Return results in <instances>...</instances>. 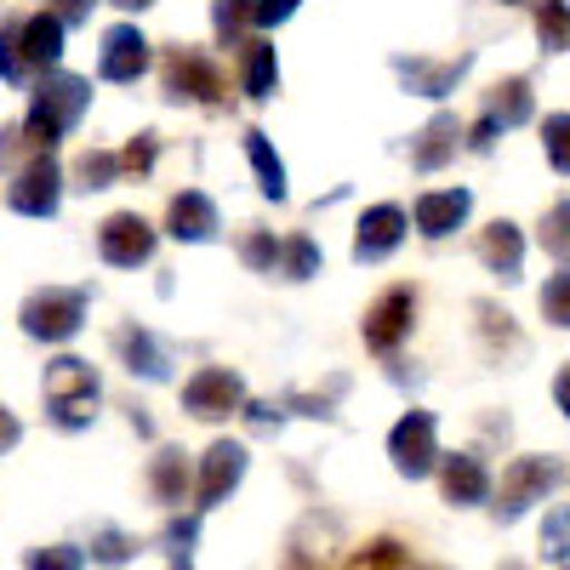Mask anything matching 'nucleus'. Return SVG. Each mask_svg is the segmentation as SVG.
Returning <instances> with one entry per match:
<instances>
[{"label":"nucleus","instance_id":"nucleus-1","mask_svg":"<svg viewBox=\"0 0 570 570\" xmlns=\"http://www.w3.org/2000/svg\"><path fill=\"white\" fill-rule=\"evenodd\" d=\"M86 109H91V80L86 75H63V69H46L40 86L29 91V115H23L29 149H58V142L80 126Z\"/></svg>","mask_w":570,"mask_h":570},{"label":"nucleus","instance_id":"nucleus-2","mask_svg":"<svg viewBox=\"0 0 570 570\" xmlns=\"http://www.w3.org/2000/svg\"><path fill=\"white\" fill-rule=\"evenodd\" d=\"M46 416H52V428H63V434H80V428L98 422V400H104V383H98V371H91L86 360L63 354L46 365Z\"/></svg>","mask_w":570,"mask_h":570},{"label":"nucleus","instance_id":"nucleus-3","mask_svg":"<svg viewBox=\"0 0 570 570\" xmlns=\"http://www.w3.org/2000/svg\"><path fill=\"white\" fill-rule=\"evenodd\" d=\"M86 308H91V285H40V292L23 297L18 320H23V337L58 348V343L80 337Z\"/></svg>","mask_w":570,"mask_h":570},{"label":"nucleus","instance_id":"nucleus-4","mask_svg":"<svg viewBox=\"0 0 570 570\" xmlns=\"http://www.w3.org/2000/svg\"><path fill=\"white\" fill-rule=\"evenodd\" d=\"M160 91L166 104H200V109H228V80L200 46H166L160 58Z\"/></svg>","mask_w":570,"mask_h":570},{"label":"nucleus","instance_id":"nucleus-5","mask_svg":"<svg viewBox=\"0 0 570 570\" xmlns=\"http://www.w3.org/2000/svg\"><path fill=\"white\" fill-rule=\"evenodd\" d=\"M553 485H559V462H553V456H513V462L502 468V491H497V502H491L497 525L525 519Z\"/></svg>","mask_w":570,"mask_h":570},{"label":"nucleus","instance_id":"nucleus-6","mask_svg":"<svg viewBox=\"0 0 570 570\" xmlns=\"http://www.w3.org/2000/svg\"><path fill=\"white\" fill-rule=\"evenodd\" d=\"M389 462H394L400 480H428V473H440V422H434V411H405L389 428Z\"/></svg>","mask_w":570,"mask_h":570},{"label":"nucleus","instance_id":"nucleus-7","mask_svg":"<svg viewBox=\"0 0 570 570\" xmlns=\"http://www.w3.org/2000/svg\"><path fill=\"white\" fill-rule=\"evenodd\" d=\"M7 206L18 217H58V206H63V166L52 160V149H35L18 166V177L7 188Z\"/></svg>","mask_w":570,"mask_h":570},{"label":"nucleus","instance_id":"nucleus-8","mask_svg":"<svg viewBox=\"0 0 570 570\" xmlns=\"http://www.w3.org/2000/svg\"><path fill=\"white\" fill-rule=\"evenodd\" d=\"M183 411L200 416V422H228V416H240V411H246V383H240V371H228V365H200V371L183 383Z\"/></svg>","mask_w":570,"mask_h":570},{"label":"nucleus","instance_id":"nucleus-9","mask_svg":"<svg viewBox=\"0 0 570 570\" xmlns=\"http://www.w3.org/2000/svg\"><path fill=\"white\" fill-rule=\"evenodd\" d=\"M411 320H416V292L411 285H389L360 320V337L371 354H394L405 337H411Z\"/></svg>","mask_w":570,"mask_h":570},{"label":"nucleus","instance_id":"nucleus-10","mask_svg":"<svg viewBox=\"0 0 570 570\" xmlns=\"http://www.w3.org/2000/svg\"><path fill=\"white\" fill-rule=\"evenodd\" d=\"M389 69L400 75V86L411 91V98H451L456 80L473 69V52H456V58H422V52H394Z\"/></svg>","mask_w":570,"mask_h":570},{"label":"nucleus","instance_id":"nucleus-11","mask_svg":"<svg viewBox=\"0 0 570 570\" xmlns=\"http://www.w3.org/2000/svg\"><path fill=\"white\" fill-rule=\"evenodd\" d=\"M246 445L240 440H212L206 445V456H200V480H195V508L206 513V508H217V502H228L234 497V485L246 480Z\"/></svg>","mask_w":570,"mask_h":570},{"label":"nucleus","instance_id":"nucleus-12","mask_svg":"<svg viewBox=\"0 0 570 570\" xmlns=\"http://www.w3.org/2000/svg\"><path fill=\"white\" fill-rule=\"evenodd\" d=\"M98 257H104L109 268H142V263L155 257V228L142 223L137 212L104 217V228H98Z\"/></svg>","mask_w":570,"mask_h":570},{"label":"nucleus","instance_id":"nucleus-13","mask_svg":"<svg viewBox=\"0 0 570 570\" xmlns=\"http://www.w3.org/2000/svg\"><path fill=\"white\" fill-rule=\"evenodd\" d=\"M142 69H149V35H142L137 23H115V29H104L98 75L115 80V86H131V80H142Z\"/></svg>","mask_w":570,"mask_h":570},{"label":"nucleus","instance_id":"nucleus-14","mask_svg":"<svg viewBox=\"0 0 570 570\" xmlns=\"http://www.w3.org/2000/svg\"><path fill=\"white\" fill-rule=\"evenodd\" d=\"M405 228H411L405 206H394V200L371 206V212L354 223V263H383V257H394L400 240H405Z\"/></svg>","mask_w":570,"mask_h":570},{"label":"nucleus","instance_id":"nucleus-15","mask_svg":"<svg viewBox=\"0 0 570 570\" xmlns=\"http://www.w3.org/2000/svg\"><path fill=\"white\" fill-rule=\"evenodd\" d=\"M217 228H223V217H217V200L212 195H200V188L171 195V206H166V234H171V240L206 246V240H217Z\"/></svg>","mask_w":570,"mask_h":570},{"label":"nucleus","instance_id":"nucleus-16","mask_svg":"<svg viewBox=\"0 0 570 570\" xmlns=\"http://www.w3.org/2000/svg\"><path fill=\"white\" fill-rule=\"evenodd\" d=\"M468 212H473L468 188H434V195H416L411 223H416L422 240H445V234H456V228L468 223Z\"/></svg>","mask_w":570,"mask_h":570},{"label":"nucleus","instance_id":"nucleus-17","mask_svg":"<svg viewBox=\"0 0 570 570\" xmlns=\"http://www.w3.org/2000/svg\"><path fill=\"white\" fill-rule=\"evenodd\" d=\"M440 491L451 508H480V502H491V468L473 451L440 456Z\"/></svg>","mask_w":570,"mask_h":570},{"label":"nucleus","instance_id":"nucleus-18","mask_svg":"<svg viewBox=\"0 0 570 570\" xmlns=\"http://www.w3.org/2000/svg\"><path fill=\"white\" fill-rule=\"evenodd\" d=\"M456 149H462V120L440 109L434 120L411 137V166H416V171H445V166L456 160Z\"/></svg>","mask_w":570,"mask_h":570},{"label":"nucleus","instance_id":"nucleus-19","mask_svg":"<svg viewBox=\"0 0 570 570\" xmlns=\"http://www.w3.org/2000/svg\"><path fill=\"white\" fill-rule=\"evenodd\" d=\"M480 263L497 274V279H519L525 274V234H519L508 217H497L491 228H480Z\"/></svg>","mask_w":570,"mask_h":570},{"label":"nucleus","instance_id":"nucleus-20","mask_svg":"<svg viewBox=\"0 0 570 570\" xmlns=\"http://www.w3.org/2000/svg\"><path fill=\"white\" fill-rule=\"evenodd\" d=\"M63 35H69V23H63L52 7L23 18V58H29L35 75H46V69H58V63H63Z\"/></svg>","mask_w":570,"mask_h":570},{"label":"nucleus","instance_id":"nucleus-21","mask_svg":"<svg viewBox=\"0 0 570 570\" xmlns=\"http://www.w3.org/2000/svg\"><path fill=\"white\" fill-rule=\"evenodd\" d=\"M195 491V473H188V451L183 445H160L149 456V497L160 508H183V497Z\"/></svg>","mask_w":570,"mask_h":570},{"label":"nucleus","instance_id":"nucleus-22","mask_svg":"<svg viewBox=\"0 0 570 570\" xmlns=\"http://www.w3.org/2000/svg\"><path fill=\"white\" fill-rule=\"evenodd\" d=\"M115 348H120L126 371H131V376H142V383H166V376H171V354L155 343V331L126 325V331H115Z\"/></svg>","mask_w":570,"mask_h":570},{"label":"nucleus","instance_id":"nucleus-23","mask_svg":"<svg viewBox=\"0 0 570 570\" xmlns=\"http://www.w3.org/2000/svg\"><path fill=\"white\" fill-rule=\"evenodd\" d=\"M497 131H513V126H525L531 115H537V91H531V80L525 75H513V80H497L491 91H485V109H480Z\"/></svg>","mask_w":570,"mask_h":570},{"label":"nucleus","instance_id":"nucleus-24","mask_svg":"<svg viewBox=\"0 0 570 570\" xmlns=\"http://www.w3.org/2000/svg\"><path fill=\"white\" fill-rule=\"evenodd\" d=\"M246 63H240V91L252 104H268L274 91H279V58H274V46L268 40H246L240 46Z\"/></svg>","mask_w":570,"mask_h":570},{"label":"nucleus","instance_id":"nucleus-25","mask_svg":"<svg viewBox=\"0 0 570 570\" xmlns=\"http://www.w3.org/2000/svg\"><path fill=\"white\" fill-rule=\"evenodd\" d=\"M212 29L217 46H246L257 29V0H212Z\"/></svg>","mask_w":570,"mask_h":570},{"label":"nucleus","instance_id":"nucleus-26","mask_svg":"<svg viewBox=\"0 0 570 570\" xmlns=\"http://www.w3.org/2000/svg\"><path fill=\"white\" fill-rule=\"evenodd\" d=\"M246 155H252V171H257L263 200H285V160L274 155V142H268L257 126L246 131Z\"/></svg>","mask_w":570,"mask_h":570},{"label":"nucleus","instance_id":"nucleus-27","mask_svg":"<svg viewBox=\"0 0 570 570\" xmlns=\"http://www.w3.org/2000/svg\"><path fill=\"white\" fill-rule=\"evenodd\" d=\"M69 177H75L80 195H104V188H115V183L126 177V166H120V155H109V149H86Z\"/></svg>","mask_w":570,"mask_h":570},{"label":"nucleus","instance_id":"nucleus-28","mask_svg":"<svg viewBox=\"0 0 570 570\" xmlns=\"http://www.w3.org/2000/svg\"><path fill=\"white\" fill-rule=\"evenodd\" d=\"M531 23H537L542 52H564L570 46V7L564 0H531Z\"/></svg>","mask_w":570,"mask_h":570},{"label":"nucleus","instance_id":"nucleus-29","mask_svg":"<svg viewBox=\"0 0 570 570\" xmlns=\"http://www.w3.org/2000/svg\"><path fill=\"white\" fill-rule=\"evenodd\" d=\"M320 246L308 240V234H285V246H279V279H292V285H303V279H314L320 274Z\"/></svg>","mask_w":570,"mask_h":570},{"label":"nucleus","instance_id":"nucleus-30","mask_svg":"<svg viewBox=\"0 0 570 570\" xmlns=\"http://www.w3.org/2000/svg\"><path fill=\"white\" fill-rule=\"evenodd\" d=\"M35 69H29V58H23V18H7L0 23V80L7 86H23Z\"/></svg>","mask_w":570,"mask_h":570},{"label":"nucleus","instance_id":"nucleus-31","mask_svg":"<svg viewBox=\"0 0 570 570\" xmlns=\"http://www.w3.org/2000/svg\"><path fill=\"white\" fill-rule=\"evenodd\" d=\"M195 542H200V513H183L160 531V548H166V564H195Z\"/></svg>","mask_w":570,"mask_h":570},{"label":"nucleus","instance_id":"nucleus-32","mask_svg":"<svg viewBox=\"0 0 570 570\" xmlns=\"http://www.w3.org/2000/svg\"><path fill=\"white\" fill-rule=\"evenodd\" d=\"M279 246H285V240H274V228H246L240 263H246L252 274H279Z\"/></svg>","mask_w":570,"mask_h":570},{"label":"nucleus","instance_id":"nucleus-33","mask_svg":"<svg viewBox=\"0 0 570 570\" xmlns=\"http://www.w3.org/2000/svg\"><path fill=\"white\" fill-rule=\"evenodd\" d=\"M542 252H548L559 268H570V200L548 206V217H542Z\"/></svg>","mask_w":570,"mask_h":570},{"label":"nucleus","instance_id":"nucleus-34","mask_svg":"<svg viewBox=\"0 0 570 570\" xmlns=\"http://www.w3.org/2000/svg\"><path fill=\"white\" fill-rule=\"evenodd\" d=\"M542 559L570 564V502H564V508H553V513L542 519Z\"/></svg>","mask_w":570,"mask_h":570},{"label":"nucleus","instance_id":"nucleus-35","mask_svg":"<svg viewBox=\"0 0 570 570\" xmlns=\"http://www.w3.org/2000/svg\"><path fill=\"white\" fill-rule=\"evenodd\" d=\"M542 149H548L553 171L570 177V115H548V120H542Z\"/></svg>","mask_w":570,"mask_h":570},{"label":"nucleus","instance_id":"nucleus-36","mask_svg":"<svg viewBox=\"0 0 570 570\" xmlns=\"http://www.w3.org/2000/svg\"><path fill=\"white\" fill-rule=\"evenodd\" d=\"M155 160H160V137H155V131H137L126 149H120V166H126L131 177H149Z\"/></svg>","mask_w":570,"mask_h":570},{"label":"nucleus","instance_id":"nucleus-37","mask_svg":"<svg viewBox=\"0 0 570 570\" xmlns=\"http://www.w3.org/2000/svg\"><path fill=\"white\" fill-rule=\"evenodd\" d=\"M542 314H548V325L570 331V268H564V274H553V279L542 285Z\"/></svg>","mask_w":570,"mask_h":570},{"label":"nucleus","instance_id":"nucleus-38","mask_svg":"<svg viewBox=\"0 0 570 570\" xmlns=\"http://www.w3.org/2000/svg\"><path fill=\"white\" fill-rule=\"evenodd\" d=\"M86 559H98V564H126V559H137V542H131L126 531H98V537H91V548H86Z\"/></svg>","mask_w":570,"mask_h":570},{"label":"nucleus","instance_id":"nucleus-39","mask_svg":"<svg viewBox=\"0 0 570 570\" xmlns=\"http://www.w3.org/2000/svg\"><path fill=\"white\" fill-rule=\"evenodd\" d=\"M473 314H480V331H485L491 348H519V331H513L508 314H497V303H473Z\"/></svg>","mask_w":570,"mask_h":570},{"label":"nucleus","instance_id":"nucleus-40","mask_svg":"<svg viewBox=\"0 0 570 570\" xmlns=\"http://www.w3.org/2000/svg\"><path fill=\"white\" fill-rule=\"evenodd\" d=\"M348 564H411V548L405 542H394V537H376V542H365L360 553H348Z\"/></svg>","mask_w":570,"mask_h":570},{"label":"nucleus","instance_id":"nucleus-41","mask_svg":"<svg viewBox=\"0 0 570 570\" xmlns=\"http://www.w3.org/2000/svg\"><path fill=\"white\" fill-rule=\"evenodd\" d=\"M246 422H252V434H274V428L285 422V411L274 405V400H246V411H240Z\"/></svg>","mask_w":570,"mask_h":570},{"label":"nucleus","instance_id":"nucleus-42","mask_svg":"<svg viewBox=\"0 0 570 570\" xmlns=\"http://www.w3.org/2000/svg\"><path fill=\"white\" fill-rule=\"evenodd\" d=\"M23 564H35V570H40V564H52V570H75V564H86V553H80V548H35Z\"/></svg>","mask_w":570,"mask_h":570},{"label":"nucleus","instance_id":"nucleus-43","mask_svg":"<svg viewBox=\"0 0 570 570\" xmlns=\"http://www.w3.org/2000/svg\"><path fill=\"white\" fill-rule=\"evenodd\" d=\"M297 12V0H257V29H279Z\"/></svg>","mask_w":570,"mask_h":570},{"label":"nucleus","instance_id":"nucleus-44","mask_svg":"<svg viewBox=\"0 0 570 570\" xmlns=\"http://www.w3.org/2000/svg\"><path fill=\"white\" fill-rule=\"evenodd\" d=\"M91 7H98V0H52V12L69 23V29H80V23H91Z\"/></svg>","mask_w":570,"mask_h":570},{"label":"nucleus","instance_id":"nucleus-45","mask_svg":"<svg viewBox=\"0 0 570 570\" xmlns=\"http://www.w3.org/2000/svg\"><path fill=\"white\" fill-rule=\"evenodd\" d=\"M18 149H29L23 126H0V166H12V160H18Z\"/></svg>","mask_w":570,"mask_h":570},{"label":"nucleus","instance_id":"nucleus-46","mask_svg":"<svg viewBox=\"0 0 570 570\" xmlns=\"http://www.w3.org/2000/svg\"><path fill=\"white\" fill-rule=\"evenodd\" d=\"M497 137H502V131L480 115V120H473V131H468V149H473V155H491V142H497Z\"/></svg>","mask_w":570,"mask_h":570},{"label":"nucleus","instance_id":"nucleus-47","mask_svg":"<svg viewBox=\"0 0 570 570\" xmlns=\"http://www.w3.org/2000/svg\"><path fill=\"white\" fill-rule=\"evenodd\" d=\"M18 440H23V422H18V416H12L7 405H0V456H7V451H12Z\"/></svg>","mask_w":570,"mask_h":570},{"label":"nucleus","instance_id":"nucleus-48","mask_svg":"<svg viewBox=\"0 0 570 570\" xmlns=\"http://www.w3.org/2000/svg\"><path fill=\"white\" fill-rule=\"evenodd\" d=\"M553 400H559V411H564V422H570V365L559 371V383H553Z\"/></svg>","mask_w":570,"mask_h":570},{"label":"nucleus","instance_id":"nucleus-49","mask_svg":"<svg viewBox=\"0 0 570 570\" xmlns=\"http://www.w3.org/2000/svg\"><path fill=\"white\" fill-rule=\"evenodd\" d=\"M109 7H120V12H149L155 0H109Z\"/></svg>","mask_w":570,"mask_h":570},{"label":"nucleus","instance_id":"nucleus-50","mask_svg":"<svg viewBox=\"0 0 570 570\" xmlns=\"http://www.w3.org/2000/svg\"><path fill=\"white\" fill-rule=\"evenodd\" d=\"M502 7H519V0H502Z\"/></svg>","mask_w":570,"mask_h":570}]
</instances>
